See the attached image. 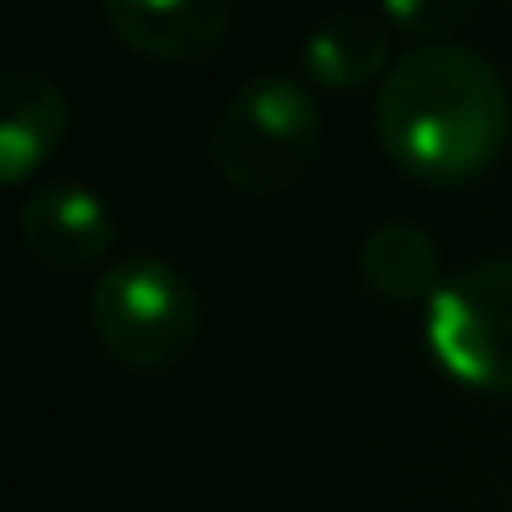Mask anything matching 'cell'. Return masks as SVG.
<instances>
[{"instance_id":"obj_5","label":"cell","mask_w":512,"mask_h":512,"mask_svg":"<svg viewBox=\"0 0 512 512\" xmlns=\"http://www.w3.org/2000/svg\"><path fill=\"white\" fill-rule=\"evenodd\" d=\"M120 45L160 65H194L219 50L229 0H100Z\"/></svg>"},{"instance_id":"obj_9","label":"cell","mask_w":512,"mask_h":512,"mask_svg":"<svg viewBox=\"0 0 512 512\" xmlns=\"http://www.w3.org/2000/svg\"><path fill=\"white\" fill-rule=\"evenodd\" d=\"M388 65V30L368 10H343L304 45V70L324 90H363Z\"/></svg>"},{"instance_id":"obj_6","label":"cell","mask_w":512,"mask_h":512,"mask_svg":"<svg viewBox=\"0 0 512 512\" xmlns=\"http://www.w3.org/2000/svg\"><path fill=\"white\" fill-rule=\"evenodd\" d=\"M115 214L85 184H50L20 209L25 249L50 269H90L115 249Z\"/></svg>"},{"instance_id":"obj_1","label":"cell","mask_w":512,"mask_h":512,"mask_svg":"<svg viewBox=\"0 0 512 512\" xmlns=\"http://www.w3.org/2000/svg\"><path fill=\"white\" fill-rule=\"evenodd\" d=\"M512 130L498 65L463 45L408 50L378 90V145L423 184H468L488 170Z\"/></svg>"},{"instance_id":"obj_4","label":"cell","mask_w":512,"mask_h":512,"mask_svg":"<svg viewBox=\"0 0 512 512\" xmlns=\"http://www.w3.org/2000/svg\"><path fill=\"white\" fill-rule=\"evenodd\" d=\"M428 348L458 383L512 393V259H483L428 299Z\"/></svg>"},{"instance_id":"obj_7","label":"cell","mask_w":512,"mask_h":512,"mask_svg":"<svg viewBox=\"0 0 512 512\" xmlns=\"http://www.w3.org/2000/svg\"><path fill=\"white\" fill-rule=\"evenodd\" d=\"M70 125L60 85L40 70H0V189L25 184L40 170Z\"/></svg>"},{"instance_id":"obj_2","label":"cell","mask_w":512,"mask_h":512,"mask_svg":"<svg viewBox=\"0 0 512 512\" xmlns=\"http://www.w3.org/2000/svg\"><path fill=\"white\" fill-rule=\"evenodd\" d=\"M90 324L105 353L135 373L174 368L204 324L194 284L155 254L120 259L90 294Z\"/></svg>"},{"instance_id":"obj_8","label":"cell","mask_w":512,"mask_h":512,"mask_svg":"<svg viewBox=\"0 0 512 512\" xmlns=\"http://www.w3.org/2000/svg\"><path fill=\"white\" fill-rule=\"evenodd\" d=\"M358 274L378 299H393V304L433 299L443 289V264H438V249H433L428 229L403 224V219L378 224L358 244Z\"/></svg>"},{"instance_id":"obj_10","label":"cell","mask_w":512,"mask_h":512,"mask_svg":"<svg viewBox=\"0 0 512 512\" xmlns=\"http://www.w3.org/2000/svg\"><path fill=\"white\" fill-rule=\"evenodd\" d=\"M378 5H383L388 25H398L418 40H443L473 15L478 0H378Z\"/></svg>"},{"instance_id":"obj_3","label":"cell","mask_w":512,"mask_h":512,"mask_svg":"<svg viewBox=\"0 0 512 512\" xmlns=\"http://www.w3.org/2000/svg\"><path fill=\"white\" fill-rule=\"evenodd\" d=\"M324 120L304 85L284 75H259L234 90L214 125V165L244 194H279L309 170Z\"/></svg>"}]
</instances>
